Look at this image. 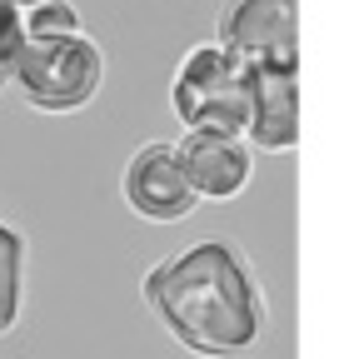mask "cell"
Segmentation results:
<instances>
[{
  "mask_svg": "<svg viewBox=\"0 0 364 359\" xmlns=\"http://www.w3.org/2000/svg\"><path fill=\"white\" fill-rule=\"evenodd\" d=\"M220 45L245 70H299V0H230Z\"/></svg>",
  "mask_w": 364,
  "mask_h": 359,
  "instance_id": "cell-4",
  "label": "cell"
},
{
  "mask_svg": "<svg viewBox=\"0 0 364 359\" xmlns=\"http://www.w3.org/2000/svg\"><path fill=\"white\" fill-rule=\"evenodd\" d=\"M245 135L259 150L289 155L299 145V70H245Z\"/></svg>",
  "mask_w": 364,
  "mask_h": 359,
  "instance_id": "cell-7",
  "label": "cell"
},
{
  "mask_svg": "<svg viewBox=\"0 0 364 359\" xmlns=\"http://www.w3.org/2000/svg\"><path fill=\"white\" fill-rule=\"evenodd\" d=\"M21 26L26 31H80V16L65 0H41V6H26Z\"/></svg>",
  "mask_w": 364,
  "mask_h": 359,
  "instance_id": "cell-10",
  "label": "cell"
},
{
  "mask_svg": "<svg viewBox=\"0 0 364 359\" xmlns=\"http://www.w3.org/2000/svg\"><path fill=\"white\" fill-rule=\"evenodd\" d=\"M125 205L140 220H155V225H175L200 205L190 180H185L180 150L170 140H150V145L135 150V160L125 165Z\"/></svg>",
  "mask_w": 364,
  "mask_h": 359,
  "instance_id": "cell-5",
  "label": "cell"
},
{
  "mask_svg": "<svg viewBox=\"0 0 364 359\" xmlns=\"http://www.w3.org/2000/svg\"><path fill=\"white\" fill-rule=\"evenodd\" d=\"M26 304V235L0 220V339L21 324Z\"/></svg>",
  "mask_w": 364,
  "mask_h": 359,
  "instance_id": "cell-8",
  "label": "cell"
},
{
  "mask_svg": "<svg viewBox=\"0 0 364 359\" xmlns=\"http://www.w3.org/2000/svg\"><path fill=\"white\" fill-rule=\"evenodd\" d=\"M170 105L190 130H220V135H245V110H250V90H245V65L220 45H195L170 85Z\"/></svg>",
  "mask_w": 364,
  "mask_h": 359,
  "instance_id": "cell-3",
  "label": "cell"
},
{
  "mask_svg": "<svg viewBox=\"0 0 364 359\" xmlns=\"http://www.w3.org/2000/svg\"><path fill=\"white\" fill-rule=\"evenodd\" d=\"M11 6H21V11H26V6H41V0H11Z\"/></svg>",
  "mask_w": 364,
  "mask_h": 359,
  "instance_id": "cell-11",
  "label": "cell"
},
{
  "mask_svg": "<svg viewBox=\"0 0 364 359\" xmlns=\"http://www.w3.org/2000/svg\"><path fill=\"white\" fill-rule=\"evenodd\" d=\"M175 150H180V165H185V180H190L195 200H235L250 185V175H255L245 135L190 130Z\"/></svg>",
  "mask_w": 364,
  "mask_h": 359,
  "instance_id": "cell-6",
  "label": "cell"
},
{
  "mask_svg": "<svg viewBox=\"0 0 364 359\" xmlns=\"http://www.w3.org/2000/svg\"><path fill=\"white\" fill-rule=\"evenodd\" d=\"M140 294L165 334L205 359H235L255 349L264 329L259 284L225 240H195L190 250L160 259L145 274Z\"/></svg>",
  "mask_w": 364,
  "mask_h": 359,
  "instance_id": "cell-1",
  "label": "cell"
},
{
  "mask_svg": "<svg viewBox=\"0 0 364 359\" xmlns=\"http://www.w3.org/2000/svg\"><path fill=\"white\" fill-rule=\"evenodd\" d=\"M21 6H11V0H0V90L11 85V70H16V50H21Z\"/></svg>",
  "mask_w": 364,
  "mask_h": 359,
  "instance_id": "cell-9",
  "label": "cell"
},
{
  "mask_svg": "<svg viewBox=\"0 0 364 359\" xmlns=\"http://www.w3.org/2000/svg\"><path fill=\"white\" fill-rule=\"evenodd\" d=\"M105 55L85 31H26L11 85L46 115H70L100 95Z\"/></svg>",
  "mask_w": 364,
  "mask_h": 359,
  "instance_id": "cell-2",
  "label": "cell"
}]
</instances>
